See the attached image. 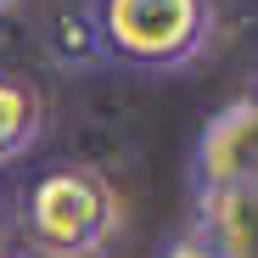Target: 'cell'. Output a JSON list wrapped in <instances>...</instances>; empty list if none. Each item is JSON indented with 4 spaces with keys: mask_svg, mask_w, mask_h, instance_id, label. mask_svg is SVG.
I'll use <instances>...</instances> for the list:
<instances>
[{
    "mask_svg": "<svg viewBox=\"0 0 258 258\" xmlns=\"http://www.w3.org/2000/svg\"><path fill=\"white\" fill-rule=\"evenodd\" d=\"M163 258H219V252H208V247H202V241L191 236V241H174V247H168Z\"/></svg>",
    "mask_w": 258,
    "mask_h": 258,
    "instance_id": "52a82bcc",
    "label": "cell"
},
{
    "mask_svg": "<svg viewBox=\"0 0 258 258\" xmlns=\"http://www.w3.org/2000/svg\"><path fill=\"white\" fill-rule=\"evenodd\" d=\"M12 6H17V0H0V12H12Z\"/></svg>",
    "mask_w": 258,
    "mask_h": 258,
    "instance_id": "ba28073f",
    "label": "cell"
},
{
    "mask_svg": "<svg viewBox=\"0 0 258 258\" xmlns=\"http://www.w3.org/2000/svg\"><path fill=\"white\" fill-rule=\"evenodd\" d=\"M23 219L45 258H90L118 225V197L96 168L56 163L28 185Z\"/></svg>",
    "mask_w": 258,
    "mask_h": 258,
    "instance_id": "6da1fadb",
    "label": "cell"
},
{
    "mask_svg": "<svg viewBox=\"0 0 258 258\" xmlns=\"http://www.w3.org/2000/svg\"><path fill=\"white\" fill-rule=\"evenodd\" d=\"M202 230L197 241L219 258H258V185H208L197 191Z\"/></svg>",
    "mask_w": 258,
    "mask_h": 258,
    "instance_id": "277c9868",
    "label": "cell"
},
{
    "mask_svg": "<svg viewBox=\"0 0 258 258\" xmlns=\"http://www.w3.org/2000/svg\"><path fill=\"white\" fill-rule=\"evenodd\" d=\"M101 45L135 68H180L202 51L213 28L208 0H96Z\"/></svg>",
    "mask_w": 258,
    "mask_h": 258,
    "instance_id": "7a4b0ae2",
    "label": "cell"
},
{
    "mask_svg": "<svg viewBox=\"0 0 258 258\" xmlns=\"http://www.w3.org/2000/svg\"><path fill=\"white\" fill-rule=\"evenodd\" d=\"M45 129V96L23 73H0V168L23 157Z\"/></svg>",
    "mask_w": 258,
    "mask_h": 258,
    "instance_id": "8992f818",
    "label": "cell"
},
{
    "mask_svg": "<svg viewBox=\"0 0 258 258\" xmlns=\"http://www.w3.org/2000/svg\"><path fill=\"white\" fill-rule=\"evenodd\" d=\"M208 185H258V90L208 118L197 141V191Z\"/></svg>",
    "mask_w": 258,
    "mask_h": 258,
    "instance_id": "3957f363",
    "label": "cell"
},
{
    "mask_svg": "<svg viewBox=\"0 0 258 258\" xmlns=\"http://www.w3.org/2000/svg\"><path fill=\"white\" fill-rule=\"evenodd\" d=\"M45 56L56 68H96V62H107L96 0H68V6H56L45 17Z\"/></svg>",
    "mask_w": 258,
    "mask_h": 258,
    "instance_id": "5b68a950",
    "label": "cell"
}]
</instances>
